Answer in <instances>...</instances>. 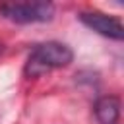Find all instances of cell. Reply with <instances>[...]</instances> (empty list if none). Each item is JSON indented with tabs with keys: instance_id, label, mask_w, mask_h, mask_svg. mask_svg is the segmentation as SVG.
I'll list each match as a JSON object with an SVG mask.
<instances>
[{
	"instance_id": "4",
	"label": "cell",
	"mask_w": 124,
	"mask_h": 124,
	"mask_svg": "<svg viewBox=\"0 0 124 124\" xmlns=\"http://www.w3.org/2000/svg\"><path fill=\"white\" fill-rule=\"evenodd\" d=\"M95 118L99 124H118L120 120V99L116 95H103L97 99L95 107Z\"/></svg>"
},
{
	"instance_id": "2",
	"label": "cell",
	"mask_w": 124,
	"mask_h": 124,
	"mask_svg": "<svg viewBox=\"0 0 124 124\" xmlns=\"http://www.w3.org/2000/svg\"><path fill=\"white\" fill-rule=\"evenodd\" d=\"M0 16L12 23H45L54 16V4L50 2H16L0 4Z\"/></svg>"
},
{
	"instance_id": "5",
	"label": "cell",
	"mask_w": 124,
	"mask_h": 124,
	"mask_svg": "<svg viewBox=\"0 0 124 124\" xmlns=\"http://www.w3.org/2000/svg\"><path fill=\"white\" fill-rule=\"evenodd\" d=\"M0 50H2V45H0Z\"/></svg>"
},
{
	"instance_id": "3",
	"label": "cell",
	"mask_w": 124,
	"mask_h": 124,
	"mask_svg": "<svg viewBox=\"0 0 124 124\" xmlns=\"http://www.w3.org/2000/svg\"><path fill=\"white\" fill-rule=\"evenodd\" d=\"M78 17L85 27L93 29L95 33H99L103 37H108L114 41H122V37H124L122 21L114 16H108L103 12H79Z\"/></svg>"
},
{
	"instance_id": "1",
	"label": "cell",
	"mask_w": 124,
	"mask_h": 124,
	"mask_svg": "<svg viewBox=\"0 0 124 124\" xmlns=\"http://www.w3.org/2000/svg\"><path fill=\"white\" fill-rule=\"evenodd\" d=\"M72 60H74V52L68 45L56 43V41L41 43L31 50V54L25 62V76L39 78L50 70L68 66Z\"/></svg>"
}]
</instances>
